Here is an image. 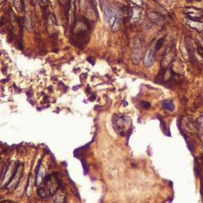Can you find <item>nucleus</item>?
Masks as SVG:
<instances>
[{"label":"nucleus","instance_id":"nucleus-1","mask_svg":"<svg viewBox=\"0 0 203 203\" xmlns=\"http://www.w3.org/2000/svg\"><path fill=\"white\" fill-rule=\"evenodd\" d=\"M103 9L106 16V19H108L109 24L112 27V30L116 32L119 29L121 24V16L119 11L115 8L114 7L111 5H103Z\"/></svg>","mask_w":203,"mask_h":203},{"label":"nucleus","instance_id":"nucleus-2","mask_svg":"<svg viewBox=\"0 0 203 203\" xmlns=\"http://www.w3.org/2000/svg\"><path fill=\"white\" fill-rule=\"evenodd\" d=\"M175 57V50L173 46H169L166 48L164 55H163L162 59H161V67L166 68L167 67H169L171 63H172L173 60Z\"/></svg>","mask_w":203,"mask_h":203},{"label":"nucleus","instance_id":"nucleus-3","mask_svg":"<svg viewBox=\"0 0 203 203\" xmlns=\"http://www.w3.org/2000/svg\"><path fill=\"white\" fill-rule=\"evenodd\" d=\"M56 175L55 173L51 174L50 176H47V177L45 179L46 185L48 189V191L51 195H53L57 192V189L59 186V183L58 179L56 178Z\"/></svg>","mask_w":203,"mask_h":203},{"label":"nucleus","instance_id":"nucleus-4","mask_svg":"<svg viewBox=\"0 0 203 203\" xmlns=\"http://www.w3.org/2000/svg\"><path fill=\"white\" fill-rule=\"evenodd\" d=\"M185 14L188 16V19L192 20H197V19L201 18L203 15V11L201 9L196 8V7H186L184 9Z\"/></svg>","mask_w":203,"mask_h":203},{"label":"nucleus","instance_id":"nucleus-5","mask_svg":"<svg viewBox=\"0 0 203 203\" xmlns=\"http://www.w3.org/2000/svg\"><path fill=\"white\" fill-rule=\"evenodd\" d=\"M155 51H156V49L150 47L145 52L144 57H143V62H144V65L146 67H149L153 64L155 59V54H156Z\"/></svg>","mask_w":203,"mask_h":203},{"label":"nucleus","instance_id":"nucleus-6","mask_svg":"<svg viewBox=\"0 0 203 203\" xmlns=\"http://www.w3.org/2000/svg\"><path fill=\"white\" fill-rule=\"evenodd\" d=\"M141 59V43L140 39H137L135 45L133 47V54H132V60L134 64H137Z\"/></svg>","mask_w":203,"mask_h":203},{"label":"nucleus","instance_id":"nucleus-7","mask_svg":"<svg viewBox=\"0 0 203 203\" xmlns=\"http://www.w3.org/2000/svg\"><path fill=\"white\" fill-rule=\"evenodd\" d=\"M113 125L115 127V129L119 130V133L121 135H125L124 132V128L125 125H126V118L123 117H117L116 115H114V117H113Z\"/></svg>","mask_w":203,"mask_h":203},{"label":"nucleus","instance_id":"nucleus-8","mask_svg":"<svg viewBox=\"0 0 203 203\" xmlns=\"http://www.w3.org/2000/svg\"><path fill=\"white\" fill-rule=\"evenodd\" d=\"M147 15H148V17L149 18L150 20L153 22L154 23H156L157 25L161 26V27L164 25V23H165L164 18L159 13L155 12V11H152V12H148Z\"/></svg>","mask_w":203,"mask_h":203},{"label":"nucleus","instance_id":"nucleus-9","mask_svg":"<svg viewBox=\"0 0 203 203\" xmlns=\"http://www.w3.org/2000/svg\"><path fill=\"white\" fill-rule=\"evenodd\" d=\"M45 169L43 166L39 164L37 167V170H35V185H39L44 179Z\"/></svg>","mask_w":203,"mask_h":203},{"label":"nucleus","instance_id":"nucleus-10","mask_svg":"<svg viewBox=\"0 0 203 203\" xmlns=\"http://www.w3.org/2000/svg\"><path fill=\"white\" fill-rule=\"evenodd\" d=\"M187 25H189V27H191V28L196 29L198 31H203V23L198 22L197 20H192V19H188Z\"/></svg>","mask_w":203,"mask_h":203},{"label":"nucleus","instance_id":"nucleus-11","mask_svg":"<svg viewBox=\"0 0 203 203\" xmlns=\"http://www.w3.org/2000/svg\"><path fill=\"white\" fill-rule=\"evenodd\" d=\"M162 107L163 109L166 111H169V112H173L174 111V105L172 100H169V99H166V100L163 101L162 103Z\"/></svg>","mask_w":203,"mask_h":203},{"label":"nucleus","instance_id":"nucleus-12","mask_svg":"<svg viewBox=\"0 0 203 203\" xmlns=\"http://www.w3.org/2000/svg\"><path fill=\"white\" fill-rule=\"evenodd\" d=\"M37 194H38V196L39 197H41V198H46L47 197V194L45 189L42 188V187H39V188H38Z\"/></svg>","mask_w":203,"mask_h":203},{"label":"nucleus","instance_id":"nucleus-13","mask_svg":"<svg viewBox=\"0 0 203 203\" xmlns=\"http://www.w3.org/2000/svg\"><path fill=\"white\" fill-rule=\"evenodd\" d=\"M163 43H164V38H161V39H159L157 43V45H156V51H157V50H159L161 48V47H162Z\"/></svg>","mask_w":203,"mask_h":203},{"label":"nucleus","instance_id":"nucleus-14","mask_svg":"<svg viewBox=\"0 0 203 203\" xmlns=\"http://www.w3.org/2000/svg\"><path fill=\"white\" fill-rule=\"evenodd\" d=\"M141 106L143 107V108H145V109H149L150 107V104L148 102H143L141 104Z\"/></svg>","mask_w":203,"mask_h":203},{"label":"nucleus","instance_id":"nucleus-15","mask_svg":"<svg viewBox=\"0 0 203 203\" xmlns=\"http://www.w3.org/2000/svg\"><path fill=\"white\" fill-rule=\"evenodd\" d=\"M4 202H12L11 201H4Z\"/></svg>","mask_w":203,"mask_h":203},{"label":"nucleus","instance_id":"nucleus-16","mask_svg":"<svg viewBox=\"0 0 203 203\" xmlns=\"http://www.w3.org/2000/svg\"><path fill=\"white\" fill-rule=\"evenodd\" d=\"M42 2H43V3H46V2H47V0H42Z\"/></svg>","mask_w":203,"mask_h":203},{"label":"nucleus","instance_id":"nucleus-17","mask_svg":"<svg viewBox=\"0 0 203 203\" xmlns=\"http://www.w3.org/2000/svg\"><path fill=\"white\" fill-rule=\"evenodd\" d=\"M202 176H203V173H202ZM202 189H203V184H202Z\"/></svg>","mask_w":203,"mask_h":203},{"label":"nucleus","instance_id":"nucleus-18","mask_svg":"<svg viewBox=\"0 0 203 203\" xmlns=\"http://www.w3.org/2000/svg\"><path fill=\"white\" fill-rule=\"evenodd\" d=\"M195 1H200V0H195Z\"/></svg>","mask_w":203,"mask_h":203}]
</instances>
